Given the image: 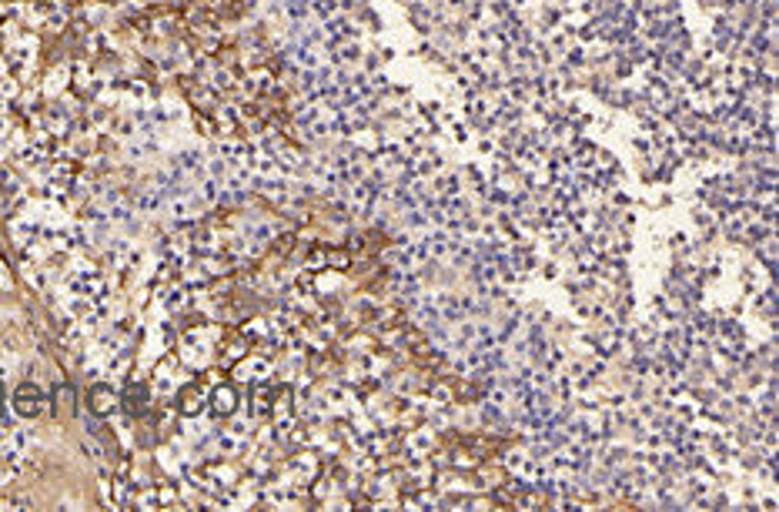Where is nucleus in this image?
I'll list each match as a JSON object with an SVG mask.
<instances>
[{"label": "nucleus", "mask_w": 779, "mask_h": 512, "mask_svg": "<svg viewBox=\"0 0 779 512\" xmlns=\"http://www.w3.org/2000/svg\"><path fill=\"white\" fill-rule=\"evenodd\" d=\"M17 408H21L24 415H34V412L40 408V395H37V388H34V385H27V388L17 392Z\"/></svg>", "instance_id": "obj_1"}]
</instances>
